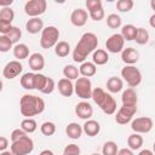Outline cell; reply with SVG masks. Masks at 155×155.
<instances>
[{
	"mask_svg": "<svg viewBox=\"0 0 155 155\" xmlns=\"http://www.w3.org/2000/svg\"><path fill=\"white\" fill-rule=\"evenodd\" d=\"M98 46V38L94 33L87 31L82 34L79 42L76 44L74 51H73V59L78 63L86 62V58L90 53L94 52Z\"/></svg>",
	"mask_w": 155,
	"mask_h": 155,
	"instance_id": "6da1fadb",
	"label": "cell"
},
{
	"mask_svg": "<svg viewBox=\"0 0 155 155\" xmlns=\"http://www.w3.org/2000/svg\"><path fill=\"white\" fill-rule=\"evenodd\" d=\"M45 110V101L35 94H23L19 99V111L24 117H33Z\"/></svg>",
	"mask_w": 155,
	"mask_h": 155,
	"instance_id": "7a4b0ae2",
	"label": "cell"
},
{
	"mask_svg": "<svg viewBox=\"0 0 155 155\" xmlns=\"http://www.w3.org/2000/svg\"><path fill=\"white\" fill-rule=\"evenodd\" d=\"M92 99L101 108V110L104 114L113 115L116 111V101H115V98L110 93H107L103 88H101V87L93 88Z\"/></svg>",
	"mask_w": 155,
	"mask_h": 155,
	"instance_id": "3957f363",
	"label": "cell"
},
{
	"mask_svg": "<svg viewBox=\"0 0 155 155\" xmlns=\"http://www.w3.org/2000/svg\"><path fill=\"white\" fill-rule=\"evenodd\" d=\"M59 30L54 25H47L41 31L40 36V46L45 50H48L53 46H56L59 41Z\"/></svg>",
	"mask_w": 155,
	"mask_h": 155,
	"instance_id": "277c9868",
	"label": "cell"
},
{
	"mask_svg": "<svg viewBox=\"0 0 155 155\" xmlns=\"http://www.w3.org/2000/svg\"><path fill=\"white\" fill-rule=\"evenodd\" d=\"M10 150L15 155H29L34 150V142L27 134V136L22 137L21 139H18L16 142H12L11 147H10Z\"/></svg>",
	"mask_w": 155,
	"mask_h": 155,
	"instance_id": "5b68a950",
	"label": "cell"
},
{
	"mask_svg": "<svg viewBox=\"0 0 155 155\" xmlns=\"http://www.w3.org/2000/svg\"><path fill=\"white\" fill-rule=\"evenodd\" d=\"M121 78L130 87H137L142 82V73L134 65H125L121 69Z\"/></svg>",
	"mask_w": 155,
	"mask_h": 155,
	"instance_id": "8992f818",
	"label": "cell"
},
{
	"mask_svg": "<svg viewBox=\"0 0 155 155\" xmlns=\"http://www.w3.org/2000/svg\"><path fill=\"white\" fill-rule=\"evenodd\" d=\"M74 92L76 93V96L81 99H90L92 98V82L88 78H79L75 84H74Z\"/></svg>",
	"mask_w": 155,
	"mask_h": 155,
	"instance_id": "52a82bcc",
	"label": "cell"
},
{
	"mask_svg": "<svg viewBox=\"0 0 155 155\" xmlns=\"http://www.w3.org/2000/svg\"><path fill=\"white\" fill-rule=\"evenodd\" d=\"M137 113V104H122L116 111L115 121L119 125H126L132 121L133 116Z\"/></svg>",
	"mask_w": 155,
	"mask_h": 155,
	"instance_id": "ba28073f",
	"label": "cell"
},
{
	"mask_svg": "<svg viewBox=\"0 0 155 155\" xmlns=\"http://www.w3.org/2000/svg\"><path fill=\"white\" fill-rule=\"evenodd\" d=\"M46 8H47L46 0H29L24 5V12L30 18L39 17L40 15L45 13Z\"/></svg>",
	"mask_w": 155,
	"mask_h": 155,
	"instance_id": "9c48e42d",
	"label": "cell"
},
{
	"mask_svg": "<svg viewBox=\"0 0 155 155\" xmlns=\"http://www.w3.org/2000/svg\"><path fill=\"white\" fill-rule=\"evenodd\" d=\"M154 127V122L151 117L148 116H140V117H136L131 121V130L134 133H148L153 130Z\"/></svg>",
	"mask_w": 155,
	"mask_h": 155,
	"instance_id": "30bf717a",
	"label": "cell"
},
{
	"mask_svg": "<svg viewBox=\"0 0 155 155\" xmlns=\"http://www.w3.org/2000/svg\"><path fill=\"white\" fill-rule=\"evenodd\" d=\"M125 46V39L121 34H113L110 35L105 41V48L110 53H119L124 51Z\"/></svg>",
	"mask_w": 155,
	"mask_h": 155,
	"instance_id": "8fae6325",
	"label": "cell"
},
{
	"mask_svg": "<svg viewBox=\"0 0 155 155\" xmlns=\"http://www.w3.org/2000/svg\"><path fill=\"white\" fill-rule=\"evenodd\" d=\"M22 70H23V65H22V63L19 61H17V59L16 61H11V62H8L4 67V69H2V76L5 79L12 80V79L17 78L22 73Z\"/></svg>",
	"mask_w": 155,
	"mask_h": 155,
	"instance_id": "7c38bea8",
	"label": "cell"
},
{
	"mask_svg": "<svg viewBox=\"0 0 155 155\" xmlns=\"http://www.w3.org/2000/svg\"><path fill=\"white\" fill-rule=\"evenodd\" d=\"M75 114L78 117H80L82 120H90L91 116L93 115V108L88 102L81 101L75 107Z\"/></svg>",
	"mask_w": 155,
	"mask_h": 155,
	"instance_id": "4fadbf2b",
	"label": "cell"
},
{
	"mask_svg": "<svg viewBox=\"0 0 155 155\" xmlns=\"http://www.w3.org/2000/svg\"><path fill=\"white\" fill-rule=\"evenodd\" d=\"M87 18H88L87 11L81 7L75 8L70 15V22L75 27H84L87 22Z\"/></svg>",
	"mask_w": 155,
	"mask_h": 155,
	"instance_id": "5bb4252c",
	"label": "cell"
},
{
	"mask_svg": "<svg viewBox=\"0 0 155 155\" xmlns=\"http://www.w3.org/2000/svg\"><path fill=\"white\" fill-rule=\"evenodd\" d=\"M121 59L126 65H133L139 59V52L133 47H126L121 52Z\"/></svg>",
	"mask_w": 155,
	"mask_h": 155,
	"instance_id": "9a60e30c",
	"label": "cell"
},
{
	"mask_svg": "<svg viewBox=\"0 0 155 155\" xmlns=\"http://www.w3.org/2000/svg\"><path fill=\"white\" fill-rule=\"evenodd\" d=\"M28 64H29V68L33 70V71H40L45 68V58L41 53L39 52H34L29 56V61H28Z\"/></svg>",
	"mask_w": 155,
	"mask_h": 155,
	"instance_id": "2e32d148",
	"label": "cell"
},
{
	"mask_svg": "<svg viewBox=\"0 0 155 155\" xmlns=\"http://www.w3.org/2000/svg\"><path fill=\"white\" fill-rule=\"evenodd\" d=\"M57 88L63 97H70L74 93V84L71 80H69L67 78H63L58 81Z\"/></svg>",
	"mask_w": 155,
	"mask_h": 155,
	"instance_id": "e0dca14e",
	"label": "cell"
},
{
	"mask_svg": "<svg viewBox=\"0 0 155 155\" xmlns=\"http://www.w3.org/2000/svg\"><path fill=\"white\" fill-rule=\"evenodd\" d=\"M25 29L29 34H38L44 30V22L40 17H34L27 21Z\"/></svg>",
	"mask_w": 155,
	"mask_h": 155,
	"instance_id": "ac0fdd59",
	"label": "cell"
},
{
	"mask_svg": "<svg viewBox=\"0 0 155 155\" xmlns=\"http://www.w3.org/2000/svg\"><path fill=\"white\" fill-rule=\"evenodd\" d=\"M82 130L88 137H94L101 132V125L98 121L90 119L85 121V124L82 125Z\"/></svg>",
	"mask_w": 155,
	"mask_h": 155,
	"instance_id": "d6986e66",
	"label": "cell"
},
{
	"mask_svg": "<svg viewBox=\"0 0 155 155\" xmlns=\"http://www.w3.org/2000/svg\"><path fill=\"white\" fill-rule=\"evenodd\" d=\"M124 87V80L117 76H110L107 81V90L110 93H117Z\"/></svg>",
	"mask_w": 155,
	"mask_h": 155,
	"instance_id": "ffe728a7",
	"label": "cell"
},
{
	"mask_svg": "<svg viewBox=\"0 0 155 155\" xmlns=\"http://www.w3.org/2000/svg\"><path fill=\"white\" fill-rule=\"evenodd\" d=\"M84 130H82V126H80L79 124L76 122H70L65 127V133L67 136L70 138V139H79L82 134Z\"/></svg>",
	"mask_w": 155,
	"mask_h": 155,
	"instance_id": "44dd1931",
	"label": "cell"
},
{
	"mask_svg": "<svg viewBox=\"0 0 155 155\" xmlns=\"http://www.w3.org/2000/svg\"><path fill=\"white\" fill-rule=\"evenodd\" d=\"M79 71L84 78H91L93 75H96L97 73V65L93 62H84L81 63V65L79 67Z\"/></svg>",
	"mask_w": 155,
	"mask_h": 155,
	"instance_id": "7402d4cb",
	"label": "cell"
},
{
	"mask_svg": "<svg viewBox=\"0 0 155 155\" xmlns=\"http://www.w3.org/2000/svg\"><path fill=\"white\" fill-rule=\"evenodd\" d=\"M109 61V54L103 48H97L92 54V62L96 65H104Z\"/></svg>",
	"mask_w": 155,
	"mask_h": 155,
	"instance_id": "603a6c76",
	"label": "cell"
},
{
	"mask_svg": "<svg viewBox=\"0 0 155 155\" xmlns=\"http://www.w3.org/2000/svg\"><path fill=\"white\" fill-rule=\"evenodd\" d=\"M121 101H122V104H137L138 96H137V92L134 91V88H132V87L126 88L122 92Z\"/></svg>",
	"mask_w": 155,
	"mask_h": 155,
	"instance_id": "cb8c5ba5",
	"label": "cell"
},
{
	"mask_svg": "<svg viewBox=\"0 0 155 155\" xmlns=\"http://www.w3.org/2000/svg\"><path fill=\"white\" fill-rule=\"evenodd\" d=\"M13 56L17 61H22L29 57V47L25 44H17L13 46Z\"/></svg>",
	"mask_w": 155,
	"mask_h": 155,
	"instance_id": "d4e9b609",
	"label": "cell"
},
{
	"mask_svg": "<svg viewBox=\"0 0 155 155\" xmlns=\"http://www.w3.org/2000/svg\"><path fill=\"white\" fill-rule=\"evenodd\" d=\"M143 137L139 133H132L127 138V145L131 150H138L143 145Z\"/></svg>",
	"mask_w": 155,
	"mask_h": 155,
	"instance_id": "484cf974",
	"label": "cell"
},
{
	"mask_svg": "<svg viewBox=\"0 0 155 155\" xmlns=\"http://www.w3.org/2000/svg\"><path fill=\"white\" fill-rule=\"evenodd\" d=\"M34 79H35V73H24L22 76H21V86L24 88V90H34Z\"/></svg>",
	"mask_w": 155,
	"mask_h": 155,
	"instance_id": "4316f807",
	"label": "cell"
},
{
	"mask_svg": "<svg viewBox=\"0 0 155 155\" xmlns=\"http://www.w3.org/2000/svg\"><path fill=\"white\" fill-rule=\"evenodd\" d=\"M137 30H138V28H136L133 24H126L121 29V35L125 39V41L126 40L127 41H132V40H136Z\"/></svg>",
	"mask_w": 155,
	"mask_h": 155,
	"instance_id": "83f0119b",
	"label": "cell"
},
{
	"mask_svg": "<svg viewBox=\"0 0 155 155\" xmlns=\"http://www.w3.org/2000/svg\"><path fill=\"white\" fill-rule=\"evenodd\" d=\"M21 128L25 132V133H34L38 128V124L33 117H24L21 122Z\"/></svg>",
	"mask_w": 155,
	"mask_h": 155,
	"instance_id": "f1b7e54d",
	"label": "cell"
},
{
	"mask_svg": "<svg viewBox=\"0 0 155 155\" xmlns=\"http://www.w3.org/2000/svg\"><path fill=\"white\" fill-rule=\"evenodd\" d=\"M63 75L64 78L69 79V80H78L79 79V75H80V71H79V68L73 65V64H67L64 68H63Z\"/></svg>",
	"mask_w": 155,
	"mask_h": 155,
	"instance_id": "f546056e",
	"label": "cell"
},
{
	"mask_svg": "<svg viewBox=\"0 0 155 155\" xmlns=\"http://www.w3.org/2000/svg\"><path fill=\"white\" fill-rule=\"evenodd\" d=\"M54 53L61 58L67 57L70 53V45L67 41H59L54 46Z\"/></svg>",
	"mask_w": 155,
	"mask_h": 155,
	"instance_id": "4dcf8cb0",
	"label": "cell"
},
{
	"mask_svg": "<svg viewBox=\"0 0 155 155\" xmlns=\"http://www.w3.org/2000/svg\"><path fill=\"white\" fill-rule=\"evenodd\" d=\"M117 153H119V148L114 140H108L103 144L102 155H117Z\"/></svg>",
	"mask_w": 155,
	"mask_h": 155,
	"instance_id": "1f68e13d",
	"label": "cell"
},
{
	"mask_svg": "<svg viewBox=\"0 0 155 155\" xmlns=\"http://www.w3.org/2000/svg\"><path fill=\"white\" fill-rule=\"evenodd\" d=\"M15 18V12L11 7H2L0 11V22L2 23H11Z\"/></svg>",
	"mask_w": 155,
	"mask_h": 155,
	"instance_id": "d6a6232c",
	"label": "cell"
},
{
	"mask_svg": "<svg viewBox=\"0 0 155 155\" xmlns=\"http://www.w3.org/2000/svg\"><path fill=\"white\" fill-rule=\"evenodd\" d=\"M121 23H122V19L119 15L116 13H110L108 17H107V25L111 29H117L121 27Z\"/></svg>",
	"mask_w": 155,
	"mask_h": 155,
	"instance_id": "836d02e7",
	"label": "cell"
},
{
	"mask_svg": "<svg viewBox=\"0 0 155 155\" xmlns=\"http://www.w3.org/2000/svg\"><path fill=\"white\" fill-rule=\"evenodd\" d=\"M47 82V76L41 74V73H35V79H34V90L38 91H42L45 85Z\"/></svg>",
	"mask_w": 155,
	"mask_h": 155,
	"instance_id": "e575fe53",
	"label": "cell"
},
{
	"mask_svg": "<svg viewBox=\"0 0 155 155\" xmlns=\"http://www.w3.org/2000/svg\"><path fill=\"white\" fill-rule=\"evenodd\" d=\"M149 41V33L144 28H138L137 35H136V42L138 45H145Z\"/></svg>",
	"mask_w": 155,
	"mask_h": 155,
	"instance_id": "d590c367",
	"label": "cell"
},
{
	"mask_svg": "<svg viewBox=\"0 0 155 155\" xmlns=\"http://www.w3.org/2000/svg\"><path fill=\"white\" fill-rule=\"evenodd\" d=\"M40 131L44 136H52L56 132V125L52 121H45L41 126H40Z\"/></svg>",
	"mask_w": 155,
	"mask_h": 155,
	"instance_id": "8d00e7d4",
	"label": "cell"
},
{
	"mask_svg": "<svg viewBox=\"0 0 155 155\" xmlns=\"http://www.w3.org/2000/svg\"><path fill=\"white\" fill-rule=\"evenodd\" d=\"M133 1L132 0H117L116 1V8L120 12H130L133 7Z\"/></svg>",
	"mask_w": 155,
	"mask_h": 155,
	"instance_id": "74e56055",
	"label": "cell"
},
{
	"mask_svg": "<svg viewBox=\"0 0 155 155\" xmlns=\"http://www.w3.org/2000/svg\"><path fill=\"white\" fill-rule=\"evenodd\" d=\"M13 42L11 41V39L7 35H0V51L2 53L8 52L12 48Z\"/></svg>",
	"mask_w": 155,
	"mask_h": 155,
	"instance_id": "f35d334b",
	"label": "cell"
},
{
	"mask_svg": "<svg viewBox=\"0 0 155 155\" xmlns=\"http://www.w3.org/2000/svg\"><path fill=\"white\" fill-rule=\"evenodd\" d=\"M7 36L11 39V41H12L13 44L17 45V42H18L19 39L22 38V30H21L18 27H15V25H13V28H12L11 31L7 34Z\"/></svg>",
	"mask_w": 155,
	"mask_h": 155,
	"instance_id": "ab89813d",
	"label": "cell"
},
{
	"mask_svg": "<svg viewBox=\"0 0 155 155\" xmlns=\"http://www.w3.org/2000/svg\"><path fill=\"white\" fill-rule=\"evenodd\" d=\"M80 148L79 145L71 143V144H68L65 145L64 150H63V154H67V155H80Z\"/></svg>",
	"mask_w": 155,
	"mask_h": 155,
	"instance_id": "60d3db41",
	"label": "cell"
},
{
	"mask_svg": "<svg viewBox=\"0 0 155 155\" xmlns=\"http://www.w3.org/2000/svg\"><path fill=\"white\" fill-rule=\"evenodd\" d=\"M104 10H103V7H101V8H98V10H94V11H91V12H88V16L91 17V19L92 21H94V22H99V21H102L103 18H104Z\"/></svg>",
	"mask_w": 155,
	"mask_h": 155,
	"instance_id": "b9f144b4",
	"label": "cell"
},
{
	"mask_svg": "<svg viewBox=\"0 0 155 155\" xmlns=\"http://www.w3.org/2000/svg\"><path fill=\"white\" fill-rule=\"evenodd\" d=\"M101 7H103V4L101 0H86V8L88 12L98 10Z\"/></svg>",
	"mask_w": 155,
	"mask_h": 155,
	"instance_id": "7bdbcfd3",
	"label": "cell"
},
{
	"mask_svg": "<svg viewBox=\"0 0 155 155\" xmlns=\"http://www.w3.org/2000/svg\"><path fill=\"white\" fill-rule=\"evenodd\" d=\"M54 88H56V82H54V80H53L52 78H47V82H46L44 90L41 91V93H44V94H51V93L54 91Z\"/></svg>",
	"mask_w": 155,
	"mask_h": 155,
	"instance_id": "ee69618b",
	"label": "cell"
},
{
	"mask_svg": "<svg viewBox=\"0 0 155 155\" xmlns=\"http://www.w3.org/2000/svg\"><path fill=\"white\" fill-rule=\"evenodd\" d=\"M28 133H25L22 128H15L12 132H11V142H16V140H18V139H21L22 137H24V136H27Z\"/></svg>",
	"mask_w": 155,
	"mask_h": 155,
	"instance_id": "f6af8a7d",
	"label": "cell"
},
{
	"mask_svg": "<svg viewBox=\"0 0 155 155\" xmlns=\"http://www.w3.org/2000/svg\"><path fill=\"white\" fill-rule=\"evenodd\" d=\"M12 28H13V25L11 23H2V22H0V33H1V35H7L11 31Z\"/></svg>",
	"mask_w": 155,
	"mask_h": 155,
	"instance_id": "bcb514c9",
	"label": "cell"
},
{
	"mask_svg": "<svg viewBox=\"0 0 155 155\" xmlns=\"http://www.w3.org/2000/svg\"><path fill=\"white\" fill-rule=\"evenodd\" d=\"M7 147H8V139L5 136H1L0 137V151H5Z\"/></svg>",
	"mask_w": 155,
	"mask_h": 155,
	"instance_id": "7dc6e473",
	"label": "cell"
},
{
	"mask_svg": "<svg viewBox=\"0 0 155 155\" xmlns=\"http://www.w3.org/2000/svg\"><path fill=\"white\" fill-rule=\"evenodd\" d=\"M117 155H134V154H133V150H131L130 148H122V149H119Z\"/></svg>",
	"mask_w": 155,
	"mask_h": 155,
	"instance_id": "c3c4849f",
	"label": "cell"
},
{
	"mask_svg": "<svg viewBox=\"0 0 155 155\" xmlns=\"http://www.w3.org/2000/svg\"><path fill=\"white\" fill-rule=\"evenodd\" d=\"M12 0H6V1H0V6L2 7H10V5H12Z\"/></svg>",
	"mask_w": 155,
	"mask_h": 155,
	"instance_id": "681fc988",
	"label": "cell"
},
{
	"mask_svg": "<svg viewBox=\"0 0 155 155\" xmlns=\"http://www.w3.org/2000/svg\"><path fill=\"white\" fill-rule=\"evenodd\" d=\"M138 155H155V154H154V151H151L149 149H143V150L139 151Z\"/></svg>",
	"mask_w": 155,
	"mask_h": 155,
	"instance_id": "f907efd6",
	"label": "cell"
},
{
	"mask_svg": "<svg viewBox=\"0 0 155 155\" xmlns=\"http://www.w3.org/2000/svg\"><path fill=\"white\" fill-rule=\"evenodd\" d=\"M149 24H150V27L155 28V13L150 16V18H149Z\"/></svg>",
	"mask_w": 155,
	"mask_h": 155,
	"instance_id": "816d5d0a",
	"label": "cell"
},
{
	"mask_svg": "<svg viewBox=\"0 0 155 155\" xmlns=\"http://www.w3.org/2000/svg\"><path fill=\"white\" fill-rule=\"evenodd\" d=\"M39 155H54V154H53L52 150H50V149H45V150H42Z\"/></svg>",
	"mask_w": 155,
	"mask_h": 155,
	"instance_id": "f5cc1de1",
	"label": "cell"
},
{
	"mask_svg": "<svg viewBox=\"0 0 155 155\" xmlns=\"http://www.w3.org/2000/svg\"><path fill=\"white\" fill-rule=\"evenodd\" d=\"M0 155H15V154L11 150H5V151H1Z\"/></svg>",
	"mask_w": 155,
	"mask_h": 155,
	"instance_id": "db71d44e",
	"label": "cell"
},
{
	"mask_svg": "<svg viewBox=\"0 0 155 155\" xmlns=\"http://www.w3.org/2000/svg\"><path fill=\"white\" fill-rule=\"evenodd\" d=\"M150 6H151V8L154 10V13H155V0H151L150 1Z\"/></svg>",
	"mask_w": 155,
	"mask_h": 155,
	"instance_id": "11a10c76",
	"label": "cell"
},
{
	"mask_svg": "<svg viewBox=\"0 0 155 155\" xmlns=\"http://www.w3.org/2000/svg\"><path fill=\"white\" fill-rule=\"evenodd\" d=\"M153 151H154V154H155V142H154V144H153Z\"/></svg>",
	"mask_w": 155,
	"mask_h": 155,
	"instance_id": "9f6ffc18",
	"label": "cell"
},
{
	"mask_svg": "<svg viewBox=\"0 0 155 155\" xmlns=\"http://www.w3.org/2000/svg\"><path fill=\"white\" fill-rule=\"evenodd\" d=\"M91 155H102V154H98V153H93V154H91Z\"/></svg>",
	"mask_w": 155,
	"mask_h": 155,
	"instance_id": "6f0895ef",
	"label": "cell"
},
{
	"mask_svg": "<svg viewBox=\"0 0 155 155\" xmlns=\"http://www.w3.org/2000/svg\"><path fill=\"white\" fill-rule=\"evenodd\" d=\"M62 155H67V154H62Z\"/></svg>",
	"mask_w": 155,
	"mask_h": 155,
	"instance_id": "680465c9",
	"label": "cell"
}]
</instances>
